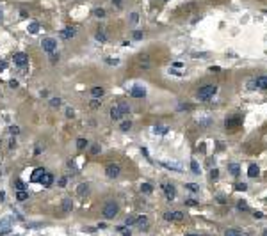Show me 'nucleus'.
Returning a JSON list of instances; mask_svg holds the SVG:
<instances>
[{
	"instance_id": "nucleus-1",
	"label": "nucleus",
	"mask_w": 267,
	"mask_h": 236,
	"mask_svg": "<svg viewBox=\"0 0 267 236\" xmlns=\"http://www.w3.org/2000/svg\"><path fill=\"white\" fill-rule=\"evenodd\" d=\"M217 92V85H212V83H208V85H203L201 89L198 91V98L201 99V101H208L214 94Z\"/></svg>"
},
{
	"instance_id": "nucleus-2",
	"label": "nucleus",
	"mask_w": 267,
	"mask_h": 236,
	"mask_svg": "<svg viewBox=\"0 0 267 236\" xmlns=\"http://www.w3.org/2000/svg\"><path fill=\"white\" fill-rule=\"evenodd\" d=\"M118 211H119V208H118V204H116V202H107V204L103 206V209H102L103 217H105L107 220L114 218V217L118 215Z\"/></svg>"
},
{
	"instance_id": "nucleus-3",
	"label": "nucleus",
	"mask_w": 267,
	"mask_h": 236,
	"mask_svg": "<svg viewBox=\"0 0 267 236\" xmlns=\"http://www.w3.org/2000/svg\"><path fill=\"white\" fill-rule=\"evenodd\" d=\"M41 45H43V50L47 52V53H54L55 48H57V41L52 39V37H47V39H43Z\"/></svg>"
},
{
	"instance_id": "nucleus-4",
	"label": "nucleus",
	"mask_w": 267,
	"mask_h": 236,
	"mask_svg": "<svg viewBox=\"0 0 267 236\" xmlns=\"http://www.w3.org/2000/svg\"><path fill=\"white\" fill-rule=\"evenodd\" d=\"M14 64L16 66H20V68H25L27 64H29V57H27V53H23V52H18V53H14Z\"/></svg>"
},
{
	"instance_id": "nucleus-5",
	"label": "nucleus",
	"mask_w": 267,
	"mask_h": 236,
	"mask_svg": "<svg viewBox=\"0 0 267 236\" xmlns=\"http://www.w3.org/2000/svg\"><path fill=\"white\" fill-rule=\"evenodd\" d=\"M164 218L166 220H174V222H182L184 220V213L182 211H166L164 213Z\"/></svg>"
},
{
	"instance_id": "nucleus-6",
	"label": "nucleus",
	"mask_w": 267,
	"mask_h": 236,
	"mask_svg": "<svg viewBox=\"0 0 267 236\" xmlns=\"http://www.w3.org/2000/svg\"><path fill=\"white\" fill-rule=\"evenodd\" d=\"M162 190H164V194H166L167 201H174V197H176V190H174V186H173L171 183H164V185H162Z\"/></svg>"
},
{
	"instance_id": "nucleus-7",
	"label": "nucleus",
	"mask_w": 267,
	"mask_h": 236,
	"mask_svg": "<svg viewBox=\"0 0 267 236\" xmlns=\"http://www.w3.org/2000/svg\"><path fill=\"white\" fill-rule=\"evenodd\" d=\"M130 96L132 98H144L146 96V89L143 87V85H134V87L130 89Z\"/></svg>"
},
{
	"instance_id": "nucleus-8",
	"label": "nucleus",
	"mask_w": 267,
	"mask_h": 236,
	"mask_svg": "<svg viewBox=\"0 0 267 236\" xmlns=\"http://www.w3.org/2000/svg\"><path fill=\"white\" fill-rule=\"evenodd\" d=\"M119 172H121L119 165H109V167L105 169V174H107V178H110V179L118 178V176H119Z\"/></svg>"
},
{
	"instance_id": "nucleus-9",
	"label": "nucleus",
	"mask_w": 267,
	"mask_h": 236,
	"mask_svg": "<svg viewBox=\"0 0 267 236\" xmlns=\"http://www.w3.org/2000/svg\"><path fill=\"white\" fill-rule=\"evenodd\" d=\"M75 36H77V29H75V27H66V29L61 30V37H62V39H71V37H75Z\"/></svg>"
},
{
	"instance_id": "nucleus-10",
	"label": "nucleus",
	"mask_w": 267,
	"mask_h": 236,
	"mask_svg": "<svg viewBox=\"0 0 267 236\" xmlns=\"http://www.w3.org/2000/svg\"><path fill=\"white\" fill-rule=\"evenodd\" d=\"M61 209H62V213H71V209H73V201H71L70 197H64V199H62V204H61Z\"/></svg>"
},
{
	"instance_id": "nucleus-11",
	"label": "nucleus",
	"mask_w": 267,
	"mask_h": 236,
	"mask_svg": "<svg viewBox=\"0 0 267 236\" xmlns=\"http://www.w3.org/2000/svg\"><path fill=\"white\" fill-rule=\"evenodd\" d=\"M39 183L43 185V186H52V183H54V176L50 174V172H44L43 176H41V179H39Z\"/></svg>"
},
{
	"instance_id": "nucleus-12",
	"label": "nucleus",
	"mask_w": 267,
	"mask_h": 236,
	"mask_svg": "<svg viewBox=\"0 0 267 236\" xmlns=\"http://www.w3.org/2000/svg\"><path fill=\"white\" fill-rule=\"evenodd\" d=\"M240 124V119L239 117H226L225 119V128L228 130V128H237Z\"/></svg>"
},
{
	"instance_id": "nucleus-13",
	"label": "nucleus",
	"mask_w": 267,
	"mask_h": 236,
	"mask_svg": "<svg viewBox=\"0 0 267 236\" xmlns=\"http://www.w3.org/2000/svg\"><path fill=\"white\" fill-rule=\"evenodd\" d=\"M123 117V114L119 112V109H118V105H114L112 106V109H110V119H112V121H119Z\"/></svg>"
},
{
	"instance_id": "nucleus-14",
	"label": "nucleus",
	"mask_w": 267,
	"mask_h": 236,
	"mask_svg": "<svg viewBox=\"0 0 267 236\" xmlns=\"http://www.w3.org/2000/svg\"><path fill=\"white\" fill-rule=\"evenodd\" d=\"M44 172H47V170H44L43 167H37L34 172H32V176H30V181H39V179H41V176H43Z\"/></svg>"
},
{
	"instance_id": "nucleus-15",
	"label": "nucleus",
	"mask_w": 267,
	"mask_h": 236,
	"mask_svg": "<svg viewBox=\"0 0 267 236\" xmlns=\"http://www.w3.org/2000/svg\"><path fill=\"white\" fill-rule=\"evenodd\" d=\"M9 231H11V220H9V218H4L2 222H0V234L9 232Z\"/></svg>"
},
{
	"instance_id": "nucleus-16",
	"label": "nucleus",
	"mask_w": 267,
	"mask_h": 236,
	"mask_svg": "<svg viewBox=\"0 0 267 236\" xmlns=\"http://www.w3.org/2000/svg\"><path fill=\"white\" fill-rule=\"evenodd\" d=\"M77 194H78L80 197H85V195L89 194V185H87V183L78 185V188H77Z\"/></svg>"
},
{
	"instance_id": "nucleus-17",
	"label": "nucleus",
	"mask_w": 267,
	"mask_h": 236,
	"mask_svg": "<svg viewBox=\"0 0 267 236\" xmlns=\"http://www.w3.org/2000/svg\"><path fill=\"white\" fill-rule=\"evenodd\" d=\"M162 167L171 169V170H176V172H182V165H180V163H169V162H162Z\"/></svg>"
},
{
	"instance_id": "nucleus-18",
	"label": "nucleus",
	"mask_w": 267,
	"mask_h": 236,
	"mask_svg": "<svg viewBox=\"0 0 267 236\" xmlns=\"http://www.w3.org/2000/svg\"><path fill=\"white\" fill-rule=\"evenodd\" d=\"M136 224H137L139 231H146V229H148V218H146V217H139Z\"/></svg>"
},
{
	"instance_id": "nucleus-19",
	"label": "nucleus",
	"mask_w": 267,
	"mask_h": 236,
	"mask_svg": "<svg viewBox=\"0 0 267 236\" xmlns=\"http://www.w3.org/2000/svg\"><path fill=\"white\" fill-rule=\"evenodd\" d=\"M258 174H260L258 165H255V163H253V165H249V169H248V176H249V178H256Z\"/></svg>"
},
{
	"instance_id": "nucleus-20",
	"label": "nucleus",
	"mask_w": 267,
	"mask_h": 236,
	"mask_svg": "<svg viewBox=\"0 0 267 236\" xmlns=\"http://www.w3.org/2000/svg\"><path fill=\"white\" fill-rule=\"evenodd\" d=\"M228 170H230V174L239 176V172H240V165H239V163H228Z\"/></svg>"
},
{
	"instance_id": "nucleus-21",
	"label": "nucleus",
	"mask_w": 267,
	"mask_h": 236,
	"mask_svg": "<svg viewBox=\"0 0 267 236\" xmlns=\"http://www.w3.org/2000/svg\"><path fill=\"white\" fill-rule=\"evenodd\" d=\"M256 85L260 89H267V75H262L256 78Z\"/></svg>"
},
{
	"instance_id": "nucleus-22",
	"label": "nucleus",
	"mask_w": 267,
	"mask_h": 236,
	"mask_svg": "<svg viewBox=\"0 0 267 236\" xmlns=\"http://www.w3.org/2000/svg\"><path fill=\"white\" fill-rule=\"evenodd\" d=\"M118 109H119V112H121L123 116L130 112V106H128V103H125V101H119V103H118Z\"/></svg>"
},
{
	"instance_id": "nucleus-23",
	"label": "nucleus",
	"mask_w": 267,
	"mask_h": 236,
	"mask_svg": "<svg viewBox=\"0 0 267 236\" xmlns=\"http://www.w3.org/2000/svg\"><path fill=\"white\" fill-rule=\"evenodd\" d=\"M91 94H93L95 98H102V96L105 94V89H103V87H93V89H91Z\"/></svg>"
},
{
	"instance_id": "nucleus-24",
	"label": "nucleus",
	"mask_w": 267,
	"mask_h": 236,
	"mask_svg": "<svg viewBox=\"0 0 267 236\" xmlns=\"http://www.w3.org/2000/svg\"><path fill=\"white\" fill-rule=\"evenodd\" d=\"M167 132H169L167 126H155L153 128V133H159V135H166Z\"/></svg>"
},
{
	"instance_id": "nucleus-25",
	"label": "nucleus",
	"mask_w": 267,
	"mask_h": 236,
	"mask_svg": "<svg viewBox=\"0 0 267 236\" xmlns=\"http://www.w3.org/2000/svg\"><path fill=\"white\" fill-rule=\"evenodd\" d=\"M16 199L20 201V202H23V201H27L29 199V194L25 190H18V194H16Z\"/></svg>"
},
{
	"instance_id": "nucleus-26",
	"label": "nucleus",
	"mask_w": 267,
	"mask_h": 236,
	"mask_svg": "<svg viewBox=\"0 0 267 236\" xmlns=\"http://www.w3.org/2000/svg\"><path fill=\"white\" fill-rule=\"evenodd\" d=\"M95 37H96V41H98V43H107V34H105L103 30H98Z\"/></svg>"
},
{
	"instance_id": "nucleus-27",
	"label": "nucleus",
	"mask_w": 267,
	"mask_h": 236,
	"mask_svg": "<svg viewBox=\"0 0 267 236\" xmlns=\"http://www.w3.org/2000/svg\"><path fill=\"white\" fill-rule=\"evenodd\" d=\"M141 192H143V194H151L153 186H151L150 183H143V185H141Z\"/></svg>"
},
{
	"instance_id": "nucleus-28",
	"label": "nucleus",
	"mask_w": 267,
	"mask_h": 236,
	"mask_svg": "<svg viewBox=\"0 0 267 236\" xmlns=\"http://www.w3.org/2000/svg\"><path fill=\"white\" fill-rule=\"evenodd\" d=\"M61 103H62L61 98H52V99H50V106H52V109H59Z\"/></svg>"
},
{
	"instance_id": "nucleus-29",
	"label": "nucleus",
	"mask_w": 267,
	"mask_h": 236,
	"mask_svg": "<svg viewBox=\"0 0 267 236\" xmlns=\"http://www.w3.org/2000/svg\"><path fill=\"white\" fill-rule=\"evenodd\" d=\"M37 30H39V23L32 21V23L29 25V32H30V34H37Z\"/></svg>"
},
{
	"instance_id": "nucleus-30",
	"label": "nucleus",
	"mask_w": 267,
	"mask_h": 236,
	"mask_svg": "<svg viewBox=\"0 0 267 236\" xmlns=\"http://www.w3.org/2000/svg\"><path fill=\"white\" fill-rule=\"evenodd\" d=\"M191 169H192V172H194V174H199V172H201V170H199V165H198V162H196V160H192V162H191Z\"/></svg>"
},
{
	"instance_id": "nucleus-31",
	"label": "nucleus",
	"mask_w": 267,
	"mask_h": 236,
	"mask_svg": "<svg viewBox=\"0 0 267 236\" xmlns=\"http://www.w3.org/2000/svg\"><path fill=\"white\" fill-rule=\"evenodd\" d=\"M237 208H239L240 211H248V209H249V206H248V202H246V201H239Z\"/></svg>"
},
{
	"instance_id": "nucleus-32",
	"label": "nucleus",
	"mask_w": 267,
	"mask_h": 236,
	"mask_svg": "<svg viewBox=\"0 0 267 236\" xmlns=\"http://www.w3.org/2000/svg\"><path fill=\"white\" fill-rule=\"evenodd\" d=\"M87 146H89V142H87L85 139H78V140H77V147H78V149H84V147H87Z\"/></svg>"
},
{
	"instance_id": "nucleus-33",
	"label": "nucleus",
	"mask_w": 267,
	"mask_h": 236,
	"mask_svg": "<svg viewBox=\"0 0 267 236\" xmlns=\"http://www.w3.org/2000/svg\"><path fill=\"white\" fill-rule=\"evenodd\" d=\"M242 232L239 231V229H228L226 232H225V236H240Z\"/></svg>"
},
{
	"instance_id": "nucleus-34",
	"label": "nucleus",
	"mask_w": 267,
	"mask_h": 236,
	"mask_svg": "<svg viewBox=\"0 0 267 236\" xmlns=\"http://www.w3.org/2000/svg\"><path fill=\"white\" fill-rule=\"evenodd\" d=\"M100 105H102V101H100L98 98L91 99V103H89V106H91V109H100Z\"/></svg>"
},
{
	"instance_id": "nucleus-35",
	"label": "nucleus",
	"mask_w": 267,
	"mask_h": 236,
	"mask_svg": "<svg viewBox=\"0 0 267 236\" xmlns=\"http://www.w3.org/2000/svg\"><path fill=\"white\" fill-rule=\"evenodd\" d=\"M93 14H95L96 18H105V11H103L102 7H98V9H95V11H93Z\"/></svg>"
},
{
	"instance_id": "nucleus-36",
	"label": "nucleus",
	"mask_w": 267,
	"mask_h": 236,
	"mask_svg": "<svg viewBox=\"0 0 267 236\" xmlns=\"http://www.w3.org/2000/svg\"><path fill=\"white\" fill-rule=\"evenodd\" d=\"M235 190H237V192H246V190H248V185H246V183H237V185H235Z\"/></svg>"
},
{
	"instance_id": "nucleus-37",
	"label": "nucleus",
	"mask_w": 267,
	"mask_h": 236,
	"mask_svg": "<svg viewBox=\"0 0 267 236\" xmlns=\"http://www.w3.org/2000/svg\"><path fill=\"white\" fill-rule=\"evenodd\" d=\"M137 21H139V14H137V13H132V14H130V23L136 25Z\"/></svg>"
},
{
	"instance_id": "nucleus-38",
	"label": "nucleus",
	"mask_w": 267,
	"mask_h": 236,
	"mask_svg": "<svg viewBox=\"0 0 267 236\" xmlns=\"http://www.w3.org/2000/svg\"><path fill=\"white\" fill-rule=\"evenodd\" d=\"M130 128H132V123H130V121H125V123H121V130H123V132H128Z\"/></svg>"
},
{
	"instance_id": "nucleus-39",
	"label": "nucleus",
	"mask_w": 267,
	"mask_h": 236,
	"mask_svg": "<svg viewBox=\"0 0 267 236\" xmlns=\"http://www.w3.org/2000/svg\"><path fill=\"white\" fill-rule=\"evenodd\" d=\"M9 133H11V135H18V133H20V128H18V126H9Z\"/></svg>"
},
{
	"instance_id": "nucleus-40",
	"label": "nucleus",
	"mask_w": 267,
	"mask_h": 236,
	"mask_svg": "<svg viewBox=\"0 0 267 236\" xmlns=\"http://www.w3.org/2000/svg\"><path fill=\"white\" fill-rule=\"evenodd\" d=\"M219 178V170L217 169H212L210 170V179H217Z\"/></svg>"
},
{
	"instance_id": "nucleus-41",
	"label": "nucleus",
	"mask_w": 267,
	"mask_h": 236,
	"mask_svg": "<svg viewBox=\"0 0 267 236\" xmlns=\"http://www.w3.org/2000/svg\"><path fill=\"white\" fill-rule=\"evenodd\" d=\"M14 186H16L18 190H25V185H23V181H21V179H16V183H14Z\"/></svg>"
},
{
	"instance_id": "nucleus-42",
	"label": "nucleus",
	"mask_w": 267,
	"mask_h": 236,
	"mask_svg": "<svg viewBox=\"0 0 267 236\" xmlns=\"http://www.w3.org/2000/svg\"><path fill=\"white\" fill-rule=\"evenodd\" d=\"M136 222H137V217H128V218L125 220L126 225H132V224H136Z\"/></svg>"
},
{
	"instance_id": "nucleus-43",
	"label": "nucleus",
	"mask_w": 267,
	"mask_h": 236,
	"mask_svg": "<svg viewBox=\"0 0 267 236\" xmlns=\"http://www.w3.org/2000/svg\"><path fill=\"white\" fill-rule=\"evenodd\" d=\"M105 62L110 66H116V64H119V59H105Z\"/></svg>"
},
{
	"instance_id": "nucleus-44",
	"label": "nucleus",
	"mask_w": 267,
	"mask_h": 236,
	"mask_svg": "<svg viewBox=\"0 0 267 236\" xmlns=\"http://www.w3.org/2000/svg\"><path fill=\"white\" fill-rule=\"evenodd\" d=\"M217 202H219V204H226V197L222 195V194H219V195H217Z\"/></svg>"
},
{
	"instance_id": "nucleus-45",
	"label": "nucleus",
	"mask_w": 267,
	"mask_h": 236,
	"mask_svg": "<svg viewBox=\"0 0 267 236\" xmlns=\"http://www.w3.org/2000/svg\"><path fill=\"white\" fill-rule=\"evenodd\" d=\"M75 116V110L73 109H66V117H73Z\"/></svg>"
},
{
	"instance_id": "nucleus-46",
	"label": "nucleus",
	"mask_w": 267,
	"mask_h": 236,
	"mask_svg": "<svg viewBox=\"0 0 267 236\" xmlns=\"http://www.w3.org/2000/svg\"><path fill=\"white\" fill-rule=\"evenodd\" d=\"M66 183H68V178H64V176H62V178L59 179V186H66Z\"/></svg>"
},
{
	"instance_id": "nucleus-47",
	"label": "nucleus",
	"mask_w": 267,
	"mask_h": 236,
	"mask_svg": "<svg viewBox=\"0 0 267 236\" xmlns=\"http://www.w3.org/2000/svg\"><path fill=\"white\" fill-rule=\"evenodd\" d=\"M143 37V32L141 30H136V32H134V39H141Z\"/></svg>"
},
{
	"instance_id": "nucleus-48",
	"label": "nucleus",
	"mask_w": 267,
	"mask_h": 236,
	"mask_svg": "<svg viewBox=\"0 0 267 236\" xmlns=\"http://www.w3.org/2000/svg\"><path fill=\"white\" fill-rule=\"evenodd\" d=\"M208 71H212V73H219V71H221V68H219V66H210V69H208Z\"/></svg>"
},
{
	"instance_id": "nucleus-49",
	"label": "nucleus",
	"mask_w": 267,
	"mask_h": 236,
	"mask_svg": "<svg viewBox=\"0 0 267 236\" xmlns=\"http://www.w3.org/2000/svg\"><path fill=\"white\" fill-rule=\"evenodd\" d=\"M187 188H189V190H192V192H198V186H196L194 183H189V185H187Z\"/></svg>"
},
{
	"instance_id": "nucleus-50",
	"label": "nucleus",
	"mask_w": 267,
	"mask_h": 236,
	"mask_svg": "<svg viewBox=\"0 0 267 236\" xmlns=\"http://www.w3.org/2000/svg\"><path fill=\"white\" fill-rule=\"evenodd\" d=\"M112 4H114V6H116L118 9H121V7H123V4H121V0H112Z\"/></svg>"
},
{
	"instance_id": "nucleus-51",
	"label": "nucleus",
	"mask_w": 267,
	"mask_h": 236,
	"mask_svg": "<svg viewBox=\"0 0 267 236\" xmlns=\"http://www.w3.org/2000/svg\"><path fill=\"white\" fill-rule=\"evenodd\" d=\"M185 204H189V206H196V204H198V201H192V199H187V201H185Z\"/></svg>"
},
{
	"instance_id": "nucleus-52",
	"label": "nucleus",
	"mask_w": 267,
	"mask_h": 236,
	"mask_svg": "<svg viewBox=\"0 0 267 236\" xmlns=\"http://www.w3.org/2000/svg\"><path fill=\"white\" fill-rule=\"evenodd\" d=\"M7 68V62H4V60H0V71H4Z\"/></svg>"
},
{
	"instance_id": "nucleus-53",
	"label": "nucleus",
	"mask_w": 267,
	"mask_h": 236,
	"mask_svg": "<svg viewBox=\"0 0 267 236\" xmlns=\"http://www.w3.org/2000/svg\"><path fill=\"white\" fill-rule=\"evenodd\" d=\"M253 217H255V218H262V217H263V213H260V211H255V213H253Z\"/></svg>"
},
{
	"instance_id": "nucleus-54",
	"label": "nucleus",
	"mask_w": 267,
	"mask_h": 236,
	"mask_svg": "<svg viewBox=\"0 0 267 236\" xmlns=\"http://www.w3.org/2000/svg\"><path fill=\"white\" fill-rule=\"evenodd\" d=\"M50 57H52V59H50L52 62H57V60H59V55H55V53H50Z\"/></svg>"
},
{
	"instance_id": "nucleus-55",
	"label": "nucleus",
	"mask_w": 267,
	"mask_h": 236,
	"mask_svg": "<svg viewBox=\"0 0 267 236\" xmlns=\"http://www.w3.org/2000/svg\"><path fill=\"white\" fill-rule=\"evenodd\" d=\"M98 151H100V147H98V146H93V147H91V153H93V155H96Z\"/></svg>"
},
{
	"instance_id": "nucleus-56",
	"label": "nucleus",
	"mask_w": 267,
	"mask_h": 236,
	"mask_svg": "<svg viewBox=\"0 0 267 236\" xmlns=\"http://www.w3.org/2000/svg\"><path fill=\"white\" fill-rule=\"evenodd\" d=\"M9 85H11L13 89H16V87H18V82H16V80H11V82H9Z\"/></svg>"
},
{
	"instance_id": "nucleus-57",
	"label": "nucleus",
	"mask_w": 267,
	"mask_h": 236,
	"mask_svg": "<svg viewBox=\"0 0 267 236\" xmlns=\"http://www.w3.org/2000/svg\"><path fill=\"white\" fill-rule=\"evenodd\" d=\"M141 153H143V155H144V156L150 160V156H148V149H146V147H143V149H141Z\"/></svg>"
},
{
	"instance_id": "nucleus-58",
	"label": "nucleus",
	"mask_w": 267,
	"mask_h": 236,
	"mask_svg": "<svg viewBox=\"0 0 267 236\" xmlns=\"http://www.w3.org/2000/svg\"><path fill=\"white\" fill-rule=\"evenodd\" d=\"M121 234H123V236H130V234H132V232H130V231H128V229H123V231H121Z\"/></svg>"
},
{
	"instance_id": "nucleus-59",
	"label": "nucleus",
	"mask_w": 267,
	"mask_h": 236,
	"mask_svg": "<svg viewBox=\"0 0 267 236\" xmlns=\"http://www.w3.org/2000/svg\"><path fill=\"white\" fill-rule=\"evenodd\" d=\"M2 13H4V11H2V7H0V20H2Z\"/></svg>"
},
{
	"instance_id": "nucleus-60",
	"label": "nucleus",
	"mask_w": 267,
	"mask_h": 236,
	"mask_svg": "<svg viewBox=\"0 0 267 236\" xmlns=\"http://www.w3.org/2000/svg\"><path fill=\"white\" fill-rule=\"evenodd\" d=\"M185 236H199V234H185Z\"/></svg>"
},
{
	"instance_id": "nucleus-61",
	"label": "nucleus",
	"mask_w": 267,
	"mask_h": 236,
	"mask_svg": "<svg viewBox=\"0 0 267 236\" xmlns=\"http://www.w3.org/2000/svg\"><path fill=\"white\" fill-rule=\"evenodd\" d=\"M262 236H267V231H263V234H262Z\"/></svg>"
},
{
	"instance_id": "nucleus-62",
	"label": "nucleus",
	"mask_w": 267,
	"mask_h": 236,
	"mask_svg": "<svg viewBox=\"0 0 267 236\" xmlns=\"http://www.w3.org/2000/svg\"><path fill=\"white\" fill-rule=\"evenodd\" d=\"M240 236H242V234H240ZM244 236H249V234H244Z\"/></svg>"
}]
</instances>
